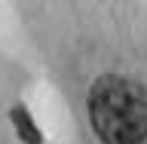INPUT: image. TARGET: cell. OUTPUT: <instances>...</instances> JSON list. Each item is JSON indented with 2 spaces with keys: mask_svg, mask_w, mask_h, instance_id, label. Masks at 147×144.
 <instances>
[{
  "mask_svg": "<svg viewBox=\"0 0 147 144\" xmlns=\"http://www.w3.org/2000/svg\"><path fill=\"white\" fill-rule=\"evenodd\" d=\"M89 120L104 144H141L147 138V89L107 74L89 92Z\"/></svg>",
  "mask_w": 147,
  "mask_h": 144,
  "instance_id": "6da1fadb",
  "label": "cell"
},
{
  "mask_svg": "<svg viewBox=\"0 0 147 144\" xmlns=\"http://www.w3.org/2000/svg\"><path fill=\"white\" fill-rule=\"evenodd\" d=\"M9 117H12V123H16V129H18V138H22L25 144H40L43 141L40 132H37V126H34V120H31V114H28L22 104H16Z\"/></svg>",
  "mask_w": 147,
  "mask_h": 144,
  "instance_id": "7a4b0ae2",
  "label": "cell"
}]
</instances>
